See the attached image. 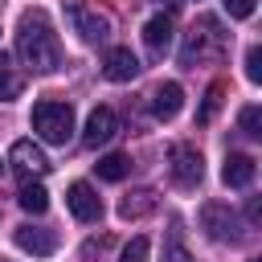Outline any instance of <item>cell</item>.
Returning a JSON list of instances; mask_svg holds the SVG:
<instances>
[{
  "label": "cell",
  "instance_id": "9a60e30c",
  "mask_svg": "<svg viewBox=\"0 0 262 262\" xmlns=\"http://www.w3.org/2000/svg\"><path fill=\"white\" fill-rule=\"evenodd\" d=\"M94 168H98V180H123V176L131 172V160H127L123 151H111V156H102Z\"/></svg>",
  "mask_w": 262,
  "mask_h": 262
},
{
  "label": "cell",
  "instance_id": "5b68a950",
  "mask_svg": "<svg viewBox=\"0 0 262 262\" xmlns=\"http://www.w3.org/2000/svg\"><path fill=\"white\" fill-rule=\"evenodd\" d=\"M8 160H12V168H16L25 180H33V176H45V172H49V160H45V151H41L33 139H16V143H12V151H8Z\"/></svg>",
  "mask_w": 262,
  "mask_h": 262
},
{
  "label": "cell",
  "instance_id": "8fae6325",
  "mask_svg": "<svg viewBox=\"0 0 262 262\" xmlns=\"http://www.w3.org/2000/svg\"><path fill=\"white\" fill-rule=\"evenodd\" d=\"M180 106H184V90H180V82H160L156 94H151V115H156V119H176Z\"/></svg>",
  "mask_w": 262,
  "mask_h": 262
},
{
  "label": "cell",
  "instance_id": "4316f807",
  "mask_svg": "<svg viewBox=\"0 0 262 262\" xmlns=\"http://www.w3.org/2000/svg\"><path fill=\"white\" fill-rule=\"evenodd\" d=\"M0 262H8V258H0Z\"/></svg>",
  "mask_w": 262,
  "mask_h": 262
},
{
  "label": "cell",
  "instance_id": "ffe728a7",
  "mask_svg": "<svg viewBox=\"0 0 262 262\" xmlns=\"http://www.w3.org/2000/svg\"><path fill=\"white\" fill-rule=\"evenodd\" d=\"M246 78L250 82H262V49L258 45H250V53H246Z\"/></svg>",
  "mask_w": 262,
  "mask_h": 262
},
{
  "label": "cell",
  "instance_id": "7402d4cb",
  "mask_svg": "<svg viewBox=\"0 0 262 262\" xmlns=\"http://www.w3.org/2000/svg\"><path fill=\"white\" fill-rule=\"evenodd\" d=\"M164 262H192V254H188L176 237H168V246H164Z\"/></svg>",
  "mask_w": 262,
  "mask_h": 262
},
{
  "label": "cell",
  "instance_id": "cb8c5ba5",
  "mask_svg": "<svg viewBox=\"0 0 262 262\" xmlns=\"http://www.w3.org/2000/svg\"><path fill=\"white\" fill-rule=\"evenodd\" d=\"M156 4H164V8H176V4H180V0H156Z\"/></svg>",
  "mask_w": 262,
  "mask_h": 262
},
{
  "label": "cell",
  "instance_id": "5bb4252c",
  "mask_svg": "<svg viewBox=\"0 0 262 262\" xmlns=\"http://www.w3.org/2000/svg\"><path fill=\"white\" fill-rule=\"evenodd\" d=\"M16 201H20V209H25V213H33V217H41V213L49 209V192H45V184H41V180H25V184H20V192H16Z\"/></svg>",
  "mask_w": 262,
  "mask_h": 262
},
{
  "label": "cell",
  "instance_id": "277c9868",
  "mask_svg": "<svg viewBox=\"0 0 262 262\" xmlns=\"http://www.w3.org/2000/svg\"><path fill=\"white\" fill-rule=\"evenodd\" d=\"M66 8H70V16H74V29H78V37H82L86 45H98V41H106V33H111V20H106V16L90 12L82 0H66Z\"/></svg>",
  "mask_w": 262,
  "mask_h": 262
},
{
  "label": "cell",
  "instance_id": "7c38bea8",
  "mask_svg": "<svg viewBox=\"0 0 262 262\" xmlns=\"http://www.w3.org/2000/svg\"><path fill=\"white\" fill-rule=\"evenodd\" d=\"M53 246H57V237H53L49 229H37V225H20V229H16V250H25V254H33V258H49Z\"/></svg>",
  "mask_w": 262,
  "mask_h": 262
},
{
  "label": "cell",
  "instance_id": "ba28073f",
  "mask_svg": "<svg viewBox=\"0 0 262 262\" xmlns=\"http://www.w3.org/2000/svg\"><path fill=\"white\" fill-rule=\"evenodd\" d=\"M66 205H70V213H74L78 221H98V217H102V201H98V192H94L86 180H74V184H70Z\"/></svg>",
  "mask_w": 262,
  "mask_h": 262
},
{
  "label": "cell",
  "instance_id": "8992f818",
  "mask_svg": "<svg viewBox=\"0 0 262 262\" xmlns=\"http://www.w3.org/2000/svg\"><path fill=\"white\" fill-rule=\"evenodd\" d=\"M201 225H205V233H209L213 242H233V237H237V221H233L229 205H221V201H209V205L201 209Z\"/></svg>",
  "mask_w": 262,
  "mask_h": 262
},
{
  "label": "cell",
  "instance_id": "d4e9b609",
  "mask_svg": "<svg viewBox=\"0 0 262 262\" xmlns=\"http://www.w3.org/2000/svg\"><path fill=\"white\" fill-rule=\"evenodd\" d=\"M250 262H262V258H250Z\"/></svg>",
  "mask_w": 262,
  "mask_h": 262
},
{
  "label": "cell",
  "instance_id": "d6986e66",
  "mask_svg": "<svg viewBox=\"0 0 262 262\" xmlns=\"http://www.w3.org/2000/svg\"><path fill=\"white\" fill-rule=\"evenodd\" d=\"M20 94V78L12 74V70H4V61H0V102H8V98H16Z\"/></svg>",
  "mask_w": 262,
  "mask_h": 262
},
{
  "label": "cell",
  "instance_id": "9c48e42d",
  "mask_svg": "<svg viewBox=\"0 0 262 262\" xmlns=\"http://www.w3.org/2000/svg\"><path fill=\"white\" fill-rule=\"evenodd\" d=\"M102 74H106L111 82H131V78L139 74V57H135L127 45H115V49L106 53V61H102Z\"/></svg>",
  "mask_w": 262,
  "mask_h": 262
},
{
  "label": "cell",
  "instance_id": "6da1fadb",
  "mask_svg": "<svg viewBox=\"0 0 262 262\" xmlns=\"http://www.w3.org/2000/svg\"><path fill=\"white\" fill-rule=\"evenodd\" d=\"M16 57L33 66L37 74H49L61 66V41L53 33V20L45 8H29L16 25Z\"/></svg>",
  "mask_w": 262,
  "mask_h": 262
},
{
  "label": "cell",
  "instance_id": "4fadbf2b",
  "mask_svg": "<svg viewBox=\"0 0 262 262\" xmlns=\"http://www.w3.org/2000/svg\"><path fill=\"white\" fill-rule=\"evenodd\" d=\"M143 41H147V49L151 53H164L168 45H172V16H151L147 25H143Z\"/></svg>",
  "mask_w": 262,
  "mask_h": 262
},
{
  "label": "cell",
  "instance_id": "52a82bcc",
  "mask_svg": "<svg viewBox=\"0 0 262 262\" xmlns=\"http://www.w3.org/2000/svg\"><path fill=\"white\" fill-rule=\"evenodd\" d=\"M115 135H119V115H115L111 106H94V111H90V119H86L82 139H86L90 147H98V143H111Z\"/></svg>",
  "mask_w": 262,
  "mask_h": 262
},
{
  "label": "cell",
  "instance_id": "44dd1931",
  "mask_svg": "<svg viewBox=\"0 0 262 262\" xmlns=\"http://www.w3.org/2000/svg\"><path fill=\"white\" fill-rule=\"evenodd\" d=\"M225 4V12L233 16V20H246V16H254V4L258 0H221Z\"/></svg>",
  "mask_w": 262,
  "mask_h": 262
},
{
  "label": "cell",
  "instance_id": "7a4b0ae2",
  "mask_svg": "<svg viewBox=\"0 0 262 262\" xmlns=\"http://www.w3.org/2000/svg\"><path fill=\"white\" fill-rule=\"evenodd\" d=\"M33 131L45 139V143H66L74 135V106L70 102H57V98H45L33 106Z\"/></svg>",
  "mask_w": 262,
  "mask_h": 262
},
{
  "label": "cell",
  "instance_id": "3957f363",
  "mask_svg": "<svg viewBox=\"0 0 262 262\" xmlns=\"http://www.w3.org/2000/svg\"><path fill=\"white\" fill-rule=\"evenodd\" d=\"M168 160H172V180H176L180 188H196V184H201L205 160H201V151H196L192 143H172Z\"/></svg>",
  "mask_w": 262,
  "mask_h": 262
},
{
  "label": "cell",
  "instance_id": "ac0fdd59",
  "mask_svg": "<svg viewBox=\"0 0 262 262\" xmlns=\"http://www.w3.org/2000/svg\"><path fill=\"white\" fill-rule=\"evenodd\" d=\"M147 250H151L147 237H131V242L123 246V258H119V262H147Z\"/></svg>",
  "mask_w": 262,
  "mask_h": 262
},
{
  "label": "cell",
  "instance_id": "484cf974",
  "mask_svg": "<svg viewBox=\"0 0 262 262\" xmlns=\"http://www.w3.org/2000/svg\"><path fill=\"white\" fill-rule=\"evenodd\" d=\"M0 172H4V164H0Z\"/></svg>",
  "mask_w": 262,
  "mask_h": 262
},
{
  "label": "cell",
  "instance_id": "30bf717a",
  "mask_svg": "<svg viewBox=\"0 0 262 262\" xmlns=\"http://www.w3.org/2000/svg\"><path fill=\"white\" fill-rule=\"evenodd\" d=\"M254 172H258V164H254V156H246V151H229L225 164H221V180H225L229 188H246V184L254 180Z\"/></svg>",
  "mask_w": 262,
  "mask_h": 262
},
{
  "label": "cell",
  "instance_id": "603a6c76",
  "mask_svg": "<svg viewBox=\"0 0 262 262\" xmlns=\"http://www.w3.org/2000/svg\"><path fill=\"white\" fill-rule=\"evenodd\" d=\"M217 102H221V86H213V90H209V98H205V106H201V119H209V115L217 111Z\"/></svg>",
  "mask_w": 262,
  "mask_h": 262
},
{
  "label": "cell",
  "instance_id": "2e32d148",
  "mask_svg": "<svg viewBox=\"0 0 262 262\" xmlns=\"http://www.w3.org/2000/svg\"><path fill=\"white\" fill-rule=\"evenodd\" d=\"M237 123H242V131H246V135H254V139H258V135H262V106H254V102H250V106H242Z\"/></svg>",
  "mask_w": 262,
  "mask_h": 262
},
{
  "label": "cell",
  "instance_id": "e0dca14e",
  "mask_svg": "<svg viewBox=\"0 0 262 262\" xmlns=\"http://www.w3.org/2000/svg\"><path fill=\"white\" fill-rule=\"evenodd\" d=\"M151 209V192H135V196H127L123 205H119V217H139V213H147Z\"/></svg>",
  "mask_w": 262,
  "mask_h": 262
}]
</instances>
